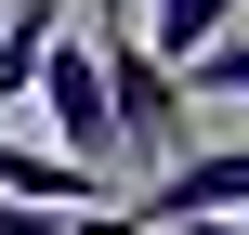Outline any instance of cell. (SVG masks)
Returning a JSON list of instances; mask_svg holds the SVG:
<instances>
[{"instance_id": "cell-1", "label": "cell", "mask_w": 249, "mask_h": 235, "mask_svg": "<svg viewBox=\"0 0 249 235\" xmlns=\"http://www.w3.org/2000/svg\"><path fill=\"white\" fill-rule=\"evenodd\" d=\"M79 39H92V26H79ZM92 65H105V118H118V170H171V157H184V78H171L131 26H105Z\"/></svg>"}, {"instance_id": "cell-2", "label": "cell", "mask_w": 249, "mask_h": 235, "mask_svg": "<svg viewBox=\"0 0 249 235\" xmlns=\"http://www.w3.org/2000/svg\"><path fill=\"white\" fill-rule=\"evenodd\" d=\"M39 105H53V131H66V157L79 170H118V118H105V65H92V39L79 26H53L39 39V78H26Z\"/></svg>"}, {"instance_id": "cell-3", "label": "cell", "mask_w": 249, "mask_h": 235, "mask_svg": "<svg viewBox=\"0 0 249 235\" xmlns=\"http://www.w3.org/2000/svg\"><path fill=\"white\" fill-rule=\"evenodd\" d=\"M0 196H26V209H105L118 183H105V170H79L66 144H0Z\"/></svg>"}, {"instance_id": "cell-4", "label": "cell", "mask_w": 249, "mask_h": 235, "mask_svg": "<svg viewBox=\"0 0 249 235\" xmlns=\"http://www.w3.org/2000/svg\"><path fill=\"white\" fill-rule=\"evenodd\" d=\"M223 26H236V0H144V13H131V39H144V52L171 65V78H184V65H197V52L223 39Z\"/></svg>"}, {"instance_id": "cell-5", "label": "cell", "mask_w": 249, "mask_h": 235, "mask_svg": "<svg viewBox=\"0 0 249 235\" xmlns=\"http://www.w3.org/2000/svg\"><path fill=\"white\" fill-rule=\"evenodd\" d=\"M66 26V0H0V105L39 78V39Z\"/></svg>"}, {"instance_id": "cell-6", "label": "cell", "mask_w": 249, "mask_h": 235, "mask_svg": "<svg viewBox=\"0 0 249 235\" xmlns=\"http://www.w3.org/2000/svg\"><path fill=\"white\" fill-rule=\"evenodd\" d=\"M0 235H118L105 209H26V196H0Z\"/></svg>"}, {"instance_id": "cell-7", "label": "cell", "mask_w": 249, "mask_h": 235, "mask_svg": "<svg viewBox=\"0 0 249 235\" xmlns=\"http://www.w3.org/2000/svg\"><path fill=\"white\" fill-rule=\"evenodd\" d=\"M197 92H249V39H210V52L184 65V105H197Z\"/></svg>"}, {"instance_id": "cell-8", "label": "cell", "mask_w": 249, "mask_h": 235, "mask_svg": "<svg viewBox=\"0 0 249 235\" xmlns=\"http://www.w3.org/2000/svg\"><path fill=\"white\" fill-rule=\"evenodd\" d=\"M158 235H249V209H210V222H158Z\"/></svg>"}, {"instance_id": "cell-9", "label": "cell", "mask_w": 249, "mask_h": 235, "mask_svg": "<svg viewBox=\"0 0 249 235\" xmlns=\"http://www.w3.org/2000/svg\"><path fill=\"white\" fill-rule=\"evenodd\" d=\"M131 13H144V0H92V39H105V26H131Z\"/></svg>"}]
</instances>
